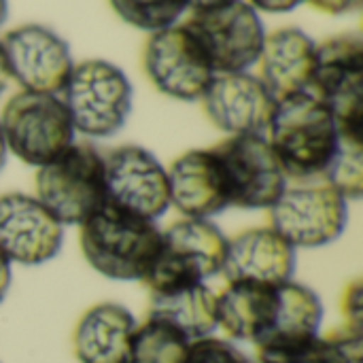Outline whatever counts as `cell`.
I'll list each match as a JSON object with an SVG mask.
<instances>
[{
    "instance_id": "obj_1",
    "label": "cell",
    "mask_w": 363,
    "mask_h": 363,
    "mask_svg": "<svg viewBox=\"0 0 363 363\" xmlns=\"http://www.w3.org/2000/svg\"><path fill=\"white\" fill-rule=\"evenodd\" d=\"M266 138L289 181L321 179L340 145L332 108L313 91L277 100Z\"/></svg>"
},
{
    "instance_id": "obj_2",
    "label": "cell",
    "mask_w": 363,
    "mask_h": 363,
    "mask_svg": "<svg viewBox=\"0 0 363 363\" xmlns=\"http://www.w3.org/2000/svg\"><path fill=\"white\" fill-rule=\"evenodd\" d=\"M79 242L85 262L113 281H143L162 242L155 221L100 206L79 225Z\"/></svg>"
},
{
    "instance_id": "obj_3",
    "label": "cell",
    "mask_w": 363,
    "mask_h": 363,
    "mask_svg": "<svg viewBox=\"0 0 363 363\" xmlns=\"http://www.w3.org/2000/svg\"><path fill=\"white\" fill-rule=\"evenodd\" d=\"M60 98L77 134L104 140L119 134L128 123L134 104V87L117 64L91 57L74 62Z\"/></svg>"
},
{
    "instance_id": "obj_4",
    "label": "cell",
    "mask_w": 363,
    "mask_h": 363,
    "mask_svg": "<svg viewBox=\"0 0 363 363\" xmlns=\"http://www.w3.org/2000/svg\"><path fill=\"white\" fill-rule=\"evenodd\" d=\"M36 200L64 225H81L106 204L104 153L89 143H72L36 168Z\"/></svg>"
},
{
    "instance_id": "obj_5",
    "label": "cell",
    "mask_w": 363,
    "mask_h": 363,
    "mask_svg": "<svg viewBox=\"0 0 363 363\" xmlns=\"http://www.w3.org/2000/svg\"><path fill=\"white\" fill-rule=\"evenodd\" d=\"M228 251L225 234L211 219H187L162 230L160 251L140 283L162 294L206 283L221 274Z\"/></svg>"
},
{
    "instance_id": "obj_6",
    "label": "cell",
    "mask_w": 363,
    "mask_h": 363,
    "mask_svg": "<svg viewBox=\"0 0 363 363\" xmlns=\"http://www.w3.org/2000/svg\"><path fill=\"white\" fill-rule=\"evenodd\" d=\"M0 125L9 155L34 168H40L77 140L60 94L17 91L2 108Z\"/></svg>"
},
{
    "instance_id": "obj_7",
    "label": "cell",
    "mask_w": 363,
    "mask_h": 363,
    "mask_svg": "<svg viewBox=\"0 0 363 363\" xmlns=\"http://www.w3.org/2000/svg\"><path fill=\"white\" fill-rule=\"evenodd\" d=\"M268 213V225L296 251L319 249L342 236L349 221V202L321 177L289 181Z\"/></svg>"
},
{
    "instance_id": "obj_8",
    "label": "cell",
    "mask_w": 363,
    "mask_h": 363,
    "mask_svg": "<svg viewBox=\"0 0 363 363\" xmlns=\"http://www.w3.org/2000/svg\"><path fill=\"white\" fill-rule=\"evenodd\" d=\"M334 113L340 138L363 140V40L338 34L315 49L311 87Z\"/></svg>"
},
{
    "instance_id": "obj_9",
    "label": "cell",
    "mask_w": 363,
    "mask_h": 363,
    "mask_svg": "<svg viewBox=\"0 0 363 363\" xmlns=\"http://www.w3.org/2000/svg\"><path fill=\"white\" fill-rule=\"evenodd\" d=\"M213 151L223 170L230 208L268 211L289 183L266 134L228 136Z\"/></svg>"
},
{
    "instance_id": "obj_10",
    "label": "cell",
    "mask_w": 363,
    "mask_h": 363,
    "mask_svg": "<svg viewBox=\"0 0 363 363\" xmlns=\"http://www.w3.org/2000/svg\"><path fill=\"white\" fill-rule=\"evenodd\" d=\"M183 23L204 49L215 74L249 72L257 64L266 28L259 13L247 0L194 11Z\"/></svg>"
},
{
    "instance_id": "obj_11",
    "label": "cell",
    "mask_w": 363,
    "mask_h": 363,
    "mask_svg": "<svg viewBox=\"0 0 363 363\" xmlns=\"http://www.w3.org/2000/svg\"><path fill=\"white\" fill-rule=\"evenodd\" d=\"M143 66L157 91L172 100H200L215 70L185 23L153 32L143 51Z\"/></svg>"
},
{
    "instance_id": "obj_12",
    "label": "cell",
    "mask_w": 363,
    "mask_h": 363,
    "mask_svg": "<svg viewBox=\"0 0 363 363\" xmlns=\"http://www.w3.org/2000/svg\"><path fill=\"white\" fill-rule=\"evenodd\" d=\"M106 202L130 215L160 221L170 208L168 168L145 147L123 145L104 155Z\"/></svg>"
},
{
    "instance_id": "obj_13",
    "label": "cell",
    "mask_w": 363,
    "mask_h": 363,
    "mask_svg": "<svg viewBox=\"0 0 363 363\" xmlns=\"http://www.w3.org/2000/svg\"><path fill=\"white\" fill-rule=\"evenodd\" d=\"M0 43L11 79L23 91H62L74 60L70 45L55 30L43 23H23L9 30Z\"/></svg>"
},
{
    "instance_id": "obj_14",
    "label": "cell",
    "mask_w": 363,
    "mask_h": 363,
    "mask_svg": "<svg viewBox=\"0 0 363 363\" xmlns=\"http://www.w3.org/2000/svg\"><path fill=\"white\" fill-rule=\"evenodd\" d=\"M64 225L28 194L0 196V251L11 264L40 266L64 245Z\"/></svg>"
},
{
    "instance_id": "obj_15",
    "label": "cell",
    "mask_w": 363,
    "mask_h": 363,
    "mask_svg": "<svg viewBox=\"0 0 363 363\" xmlns=\"http://www.w3.org/2000/svg\"><path fill=\"white\" fill-rule=\"evenodd\" d=\"M200 102L211 123L228 136L266 134L277 108V98L251 72L215 74Z\"/></svg>"
},
{
    "instance_id": "obj_16",
    "label": "cell",
    "mask_w": 363,
    "mask_h": 363,
    "mask_svg": "<svg viewBox=\"0 0 363 363\" xmlns=\"http://www.w3.org/2000/svg\"><path fill=\"white\" fill-rule=\"evenodd\" d=\"M298 251L270 225L251 228L228 238L221 274L228 283L283 285L294 281Z\"/></svg>"
},
{
    "instance_id": "obj_17",
    "label": "cell",
    "mask_w": 363,
    "mask_h": 363,
    "mask_svg": "<svg viewBox=\"0 0 363 363\" xmlns=\"http://www.w3.org/2000/svg\"><path fill=\"white\" fill-rule=\"evenodd\" d=\"M170 206L187 219H213L230 208L221 164L211 149H191L168 168Z\"/></svg>"
},
{
    "instance_id": "obj_18",
    "label": "cell",
    "mask_w": 363,
    "mask_h": 363,
    "mask_svg": "<svg viewBox=\"0 0 363 363\" xmlns=\"http://www.w3.org/2000/svg\"><path fill=\"white\" fill-rule=\"evenodd\" d=\"M315 49L317 43L294 26L266 34L257 60V77L277 100L308 91L315 70Z\"/></svg>"
},
{
    "instance_id": "obj_19",
    "label": "cell",
    "mask_w": 363,
    "mask_h": 363,
    "mask_svg": "<svg viewBox=\"0 0 363 363\" xmlns=\"http://www.w3.org/2000/svg\"><path fill=\"white\" fill-rule=\"evenodd\" d=\"M281 285L228 283L217 294V330H223L230 340L262 347L272 330L279 311Z\"/></svg>"
},
{
    "instance_id": "obj_20",
    "label": "cell",
    "mask_w": 363,
    "mask_h": 363,
    "mask_svg": "<svg viewBox=\"0 0 363 363\" xmlns=\"http://www.w3.org/2000/svg\"><path fill=\"white\" fill-rule=\"evenodd\" d=\"M136 325L134 315L117 302L91 306L79 319L72 336L79 363H128Z\"/></svg>"
},
{
    "instance_id": "obj_21",
    "label": "cell",
    "mask_w": 363,
    "mask_h": 363,
    "mask_svg": "<svg viewBox=\"0 0 363 363\" xmlns=\"http://www.w3.org/2000/svg\"><path fill=\"white\" fill-rule=\"evenodd\" d=\"M323 323V302L311 287L287 281L279 287V311L270 334L257 351H279L315 340Z\"/></svg>"
},
{
    "instance_id": "obj_22",
    "label": "cell",
    "mask_w": 363,
    "mask_h": 363,
    "mask_svg": "<svg viewBox=\"0 0 363 363\" xmlns=\"http://www.w3.org/2000/svg\"><path fill=\"white\" fill-rule=\"evenodd\" d=\"M179 330L187 340L208 338L217 330V294L206 283L151 294L149 315Z\"/></svg>"
},
{
    "instance_id": "obj_23",
    "label": "cell",
    "mask_w": 363,
    "mask_h": 363,
    "mask_svg": "<svg viewBox=\"0 0 363 363\" xmlns=\"http://www.w3.org/2000/svg\"><path fill=\"white\" fill-rule=\"evenodd\" d=\"M255 363H363V332L345 325L300 347L257 351Z\"/></svg>"
},
{
    "instance_id": "obj_24",
    "label": "cell",
    "mask_w": 363,
    "mask_h": 363,
    "mask_svg": "<svg viewBox=\"0 0 363 363\" xmlns=\"http://www.w3.org/2000/svg\"><path fill=\"white\" fill-rule=\"evenodd\" d=\"M191 340L172 325L147 317L138 323L130 345L128 363H185Z\"/></svg>"
},
{
    "instance_id": "obj_25",
    "label": "cell",
    "mask_w": 363,
    "mask_h": 363,
    "mask_svg": "<svg viewBox=\"0 0 363 363\" xmlns=\"http://www.w3.org/2000/svg\"><path fill=\"white\" fill-rule=\"evenodd\" d=\"M113 11L132 28L149 34L177 26L187 11V0H108Z\"/></svg>"
},
{
    "instance_id": "obj_26",
    "label": "cell",
    "mask_w": 363,
    "mask_h": 363,
    "mask_svg": "<svg viewBox=\"0 0 363 363\" xmlns=\"http://www.w3.org/2000/svg\"><path fill=\"white\" fill-rule=\"evenodd\" d=\"M323 179L347 202L359 200L363 194V140L340 138L338 151Z\"/></svg>"
},
{
    "instance_id": "obj_27",
    "label": "cell",
    "mask_w": 363,
    "mask_h": 363,
    "mask_svg": "<svg viewBox=\"0 0 363 363\" xmlns=\"http://www.w3.org/2000/svg\"><path fill=\"white\" fill-rule=\"evenodd\" d=\"M185 363H255V359L245 355L232 340L208 336L191 342Z\"/></svg>"
},
{
    "instance_id": "obj_28",
    "label": "cell",
    "mask_w": 363,
    "mask_h": 363,
    "mask_svg": "<svg viewBox=\"0 0 363 363\" xmlns=\"http://www.w3.org/2000/svg\"><path fill=\"white\" fill-rule=\"evenodd\" d=\"M342 311H345V317H347L345 325L363 332V285L359 281L349 285V289L345 294V300H342Z\"/></svg>"
},
{
    "instance_id": "obj_29",
    "label": "cell",
    "mask_w": 363,
    "mask_h": 363,
    "mask_svg": "<svg viewBox=\"0 0 363 363\" xmlns=\"http://www.w3.org/2000/svg\"><path fill=\"white\" fill-rule=\"evenodd\" d=\"M325 15H347L362 6V0H304Z\"/></svg>"
},
{
    "instance_id": "obj_30",
    "label": "cell",
    "mask_w": 363,
    "mask_h": 363,
    "mask_svg": "<svg viewBox=\"0 0 363 363\" xmlns=\"http://www.w3.org/2000/svg\"><path fill=\"white\" fill-rule=\"evenodd\" d=\"M257 13H289L294 9H298L304 0H247Z\"/></svg>"
},
{
    "instance_id": "obj_31",
    "label": "cell",
    "mask_w": 363,
    "mask_h": 363,
    "mask_svg": "<svg viewBox=\"0 0 363 363\" xmlns=\"http://www.w3.org/2000/svg\"><path fill=\"white\" fill-rule=\"evenodd\" d=\"M11 283H13V264L11 259L0 251V302L6 298L9 289H11Z\"/></svg>"
},
{
    "instance_id": "obj_32",
    "label": "cell",
    "mask_w": 363,
    "mask_h": 363,
    "mask_svg": "<svg viewBox=\"0 0 363 363\" xmlns=\"http://www.w3.org/2000/svg\"><path fill=\"white\" fill-rule=\"evenodd\" d=\"M238 0H187V9L194 11H208V9H217V6H225Z\"/></svg>"
},
{
    "instance_id": "obj_33",
    "label": "cell",
    "mask_w": 363,
    "mask_h": 363,
    "mask_svg": "<svg viewBox=\"0 0 363 363\" xmlns=\"http://www.w3.org/2000/svg\"><path fill=\"white\" fill-rule=\"evenodd\" d=\"M11 70H9V64H6V55H4V49H2V43H0V96L6 91V87L11 85Z\"/></svg>"
},
{
    "instance_id": "obj_34",
    "label": "cell",
    "mask_w": 363,
    "mask_h": 363,
    "mask_svg": "<svg viewBox=\"0 0 363 363\" xmlns=\"http://www.w3.org/2000/svg\"><path fill=\"white\" fill-rule=\"evenodd\" d=\"M6 157H9V149H6V140H4L2 125H0V170H2L4 164H6Z\"/></svg>"
},
{
    "instance_id": "obj_35",
    "label": "cell",
    "mask_w": 363,
    "mask_h": 363,
    "mask_svg": "<svg viewBox=\"0 0 363 363\" xmlns=\"http://www.w3.org/2000/svg\"><path fill=\"white\" fill-rule=\"evenodd\" d=\"M6 15H9V0H0V26L6 21Z\"/></svg>"
}]
</instances>
